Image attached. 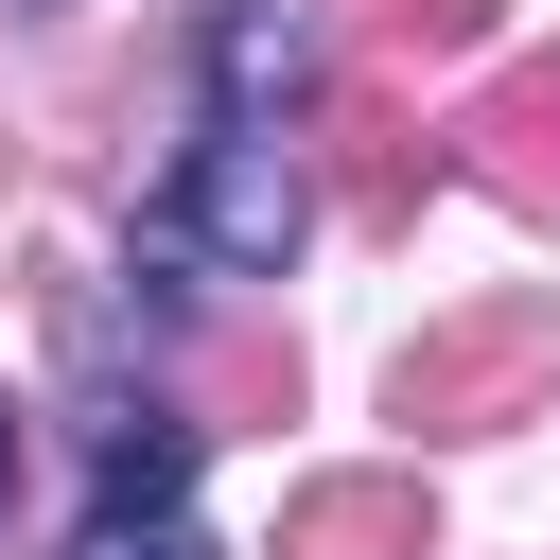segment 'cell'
Wrapping results in <instances>:
<instances>
[{"instance_id":"2","label":"cell","mask_w":560,"mask_h":560,"mask_svg":"<svg viewBox=\"0 0 560 560\" xmlns=\"http://www.w3.org/2000/svg\"><path fill=\"white\" fill-rule=\"evenodd\" d=\"M542 385H560V298H472V315H438L402 350L420 438H508V420H542Z\"/></svg>"},{"instance_id":"4","label":"cell","mask_w":560,"mask_h":560,"mask_svg":"<svg viewBox=\"0 0 560 560\" xmlns=\"http://www.w3.org/2000/svg\"><path fill=\"white\" fill-rule=\"evenodd\" d=\"M455 140H472V175H490L508 210H560V52H508Z\"/></svg>"},{"instance_id":"1","label":"cell","mask_w":560,"mask_h":560,"mask_svg":"<svg viewBox=\"0 0 560 560\" xmlns=\"http://www.w3.org/2000/svg\"><path fill=\"white\" fill-rule=\"evenodd\" d=\"M298 228H315L298 122H210V140L175 158V192H158V245H192V262H228V280H280Z\"/></svg>"},{"instance_id":"9","label":"cell","mask_w":560,"mask_h":560,"mask_svg":"<svg viewBox=\"0 0 560 560\" xmlns=\"http://www.w3.org/2000/svg\"><path fill=\"white\" fill-rule=\"evenodd\" d=\"M0 508H18V420H0Z\"/></svg>"},{"instance_id":"3","label":"cell","mask_w":560,"mask_h":560,"mask_svg":"<svg viewBox=\"0 0 560 560\" xmlns=\"http://www.w3.org/2000/svg\"><path fill=\"white\" fill-rule=\"evenodd\" d=\"M280 560H438V508L420 472H315L280 508Z\"/></svg>"},{"instance_id":"7","label":"cell","mask_w":560,"mask_h":560,"mask_svg":"<svg viewBox=\"0 0 560 560\" xmlns=\"http://www.w3.org/2000/svg\"><path fill=\"white\" fill-rule=\"evenodd\" d=\"M490 35V0H368V52L385 70H438V52H472Z\"/></svg>"},{"instance_id":"6","label":"cell","mask_w":560,"mask_h":560,"mask_svg":"<svg viewBox=\"0 0 560 560\" xmlns=\"http://www.w3.org/2000/svg\"><path fill=\"white\" fill-rule=\"evenodd\" d=\"M298 88H315V52H298V18H228L210 35V122H298Z\"/></svg>"},{"instance_id":"8","label":"cell","mask_w":560,"mask_h":560,"mask_svg":"<svg viewBox=\"0 0 560 560\" xmlns=\"http://www.w3.org/2000/svg\"><path fill=\"white\" fill-rule=\"evenodd\" d=\"M70 560H210L192 525H70Z\"/></svg>"},{"instance_id":"5","label":"cell","mask_w":560,"mask_h":560,"mask_svg":"<svg viewBox=\"0 0 560 560\" xmlns=\"http://www.w3.org/2000/svg\"><path fill=\"white\" fill-rule=\"evenodd\" d=\"M192 455H210V420H175V402H122V420H105V508H88V525H175Z\"/></svg>"}]
</instances>
